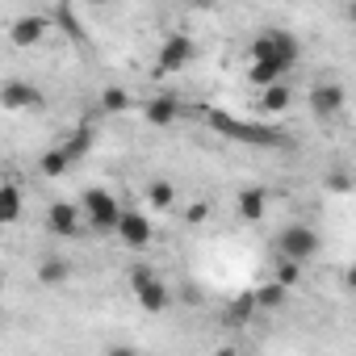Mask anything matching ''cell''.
I'll list each match as a JSON object with an SVG mask.
<instances>
[{"label":"cell","instance_id":"cell-1","mask_svg":"<svg viewBox=\"0 0 356 356\" xmlns=\"http://www.w3.org/2000/svg\"><path fill=\"white\" fill-rule=\"evenodd\" d=\"M206 118H210V126H214L218 134H227V138H239V143H260V147L281 143V134H277L273 126H260V122H239V118H231V113H222V109H206Z\"/></svg>","mask_w":356,"mask_h":356},{"label":"cell","instance_id":"cell-2","mask_svg":"<svg viewBox=\"0 0 356 356\" xmlns=\"http://www.w3.org/2000/svg\"><path fill=\"white\" fill-rule=\"evenodd\" d=\"M80 214H84L88 231L109 235V231L118 227L122 206H118V202H113V193H105V189H84V197H80Z\"/></svg>","mask_w":356,"mask_h":356},{"label":"cell","instance_id":"cell-3","mask_svg":"<svg viewBox=\"0 0 356 356\" xmlns=\"http://www.w3.org/2000/svg\"><path fill=\"white\" fill-rule=\"evenodd\" d=\"M277 252L289 256V260H298V264H310V260L318 256V235H314L310 227H302V222H289V227L277 235Z\"/></svg>","mask_w":356,"mask_h":356},{"label":"cell","instance_id":"cell-4","mask_svg":"<svg viewBox=\"0 0 356 356\" xmlns=\"http://www.w3.org/2000/svg\"><path fill=\"white\" fill-rule=\"evenodd\" d=\"M193 38L189 34H172L163 47H159V59H155V76H176V72H185L193 63Z\"/></svg>","mask_w":356,"mask_h":356},{"label":"cell","instance_id":"cell-5","mask_svg":"<svg viewBox=\"0 0 356 356\" xmlns=\"http://www.w3.org/2000/svg\"><path fill=\"white\" fill-rule=\"evenodd\" d=\"M38 105H42V92L30 80H5V84H0V109L26 113V109H38Z\"/></svg>","mask_w":356,"mask_h":356},{"label":"cell","instance_id":"cell-6","mask_svg":"<svg viewBox=\"0 0 356 356\" xmlns=\"http://www.w3.org/2000/svg\"><path fill=\"white\" fill-rule=\"evenodd\" d=\"M113 231H118V239H122L126 248H147V243L155 239V227H151V218H147V214H138V210H122Z\"/></svg>","mask_w":356,"mask_h":356},{"label":"cell","instance_id":"cell-7","mask_svg":"<svg viewBox=\"0 0 356 356\" xmlns=\"http://www.w3.org/2000/svg\"><path fill=\"white\" fill-rule=\"evenodd\" d=\"M47 231L59 235V239H76V235L84 231V214H80V206H72V202H55V206L47 210Z\"/></svg>","mask_w":356,"mask_h":356},{"label":"cell","instance_id":"cell-8","mask_svg":"<svg viewBox=\"0 0 356 356\" xmlns=\"http://www.w3.org/2000/svg\"><path fill=\"white\" fill-rule=\"evenodd\" d=\"M339 109H343V88H339V84H314V88H310V113H314L318 122L339 118Z\"/></svg>","mask_w":356,"mask_h":356},{"label":"cell","instance_id":"cell-9","mask_svg":"<svg viewBox=\"0 0 356 356\" xmlns=\"http://www.w3.org/2000/svg\"><path fill=\"white\" fill-rule=\"evenodd\" d=\"M9 38H13V47H38V42L47 38V17H38V13L17 17V22L9 26Z\"/></svg>","mask_w":356,"mask_h":356},{"label":"cell","instance_id":"cell-10","mask_svg":"<svg viewBox=\"0 0 356 356\" xmlns=\"http://www.w3.org/2000/svg\"><path fill=\"white\" fill-rule=\"evenodd\" d=\"M235 210H239V218H243V222H260V218H264V210H268V193H264L260 185H248V189H239Z\"/></svg>","mask_w":356,"mask_h":356},{"label":"cell","instance_id":"cell-11","mask_svg":"<svg viewBox=\"0 0 356 356\" xmlns=\"http://www.w3.org/2000/svg\"><path fill=\"white\" fill-rule=\"evenodd\" d=\"M134 298H138V306L147 310V314H159V310H168V285L151 273L138 289H134Z\"/></svg>","mask_w":356,"mask_h":356},{"label":"cell","instance_id":"cell-12","mask_svg":"<svg viewBox=\"0 0 356 356\" xmlns=\"http://www.w3.org/2000/svg\"><path fill=\"white\" fill-rule=\"evenodd\" d=\"M72 281V264L63 260V256H47L42 264H38V285L42 289H59V285H67Z\"/></svg>","mask_w":356,"mask_h":356},{"label":"cell","instance_id":"cell-13","mask_svg":"<svg viewBox=\"0 0 356 356\" xmlns=\"http://www.w3.org/2000/svg\"><path fill=\"white\" fill-rule=\"evenodd\" d=\"M176 118H181V101H176V97H151L147 101V122L151 126H176Z\"/></svg>","mask_w":356,"mask_h":356},{"label":"cell","instance_id":"cell-14","mask_svg":"<svg viewBox=\"0 0 356 356\" xmlns=\"http://www.w3.org/2000/svg\"><path fill=\"white\" fill-rule=\"evenodd\" d=\"M260 109L273 118V113H285L289 109V84L285 80H273V84H264V92H260Z\"/></svg>","mask_w":356,"mask_h":356},{"label":"cell","instance_id":"cell-15","mask_svg":"<svg viewBox=\"0 0 356 356\" xmlns=\"http://www.w3.org/2000/svg\"><path fill=\"white\" fill-rule=\"evenodd\" d=\"M285 298H289V289H285L281 281H264V285L252 293V306H260V310H281Z\"/></svg>","mask_w":356,"mask_h":356},{"label":"cell","instance_id":"cell-16","mask_svg":"<svg viewBox=\"0 0 356 356\" xmlns=\"http://www.w3.org/2000/svg\"><path fill=\"white\" fill-rule=\"evenodd\" d=\"M17 218H22V189L0 185V227H13Z\"/></svg>","mask_w":356,"mask_h":356},{"label":"cell","instance_id":"cell-17","mask_svg":"<svg viewBox=\"0 0 356 356\" xmlns=\"http://www.w3.org/2000/svg\"><path fill=\"white\" fill-rule=\"evenodd\" d=\"M285 72H289V67H285L281 59H256V63H252V84L264 88V84H273V80H285Z\"/></svg>","mask_w":356,"mask_h":356},{"label":"cell","instance_id":"cell-18","mask_svg":"<svg viewBox=\"0 0 356 356\" xmlns=\"http://www.w3.org/2000/svg\"><path fill=\"white\" fill-rule=\"evenodd\" d=\"M59 151H63L72 163H76V159H84V155L92 151V130H88V126H80V130H76V134H72V138H67Z\"/></svg>","mask_w":356,"mask_h":356},{"label":"cell","instance_id":"cell-19","mask_svg":"<svg viewBox=\"0 0 356 356\" xmlns=\"http://www.w3.org/2000/svg\"><path fill=\"white\" fill-rule=\"evenodd\" d=\"M172 202H176L172 181H151V185H147V206H151V210H168Z\"/></svg>","mask_w":356,"mask_h":356},{"label":"cell","instance_id":"cell-20","mask_svg":"<svg viewBox=\"0 0 356 356\" xmlns=\"http://www.w3.org/2000/svg\"><path fill=\"white\" fill-rule=\"evenodd\" d=\"M273 47H277V59H281V63H289V67L298 63V51H302V47H298V38H293V34L273 30Z\"/></svg>","mask_w":356,"mask_h":356},{"label":"cell","instance_id":"cell-21","mask_svg":"<svg viewBox=\"0 0 356 356\" xmlns=\"http://www.w3.org/2000/svg\"><path fill=\"white\" fill-rule=\"evenodd\" d=\"M38 168H42V176H63V172L72 168V159H67L59 147H51V151L42 155V163H38Z\"/></svg>","mask_w":356,"mask_h":356},{"label":"cell","instance_id":"cell-22","mask_svg":"<svg viewBox=\"0 0 356 356\" xmlns=\"http://www.w3.org/2000/svg\"><path fill=\"white\" fill-rule=\"evenodd\" d=\"M273 281H281L285 289H293V285L302 281V264H298V260H289V256H281V260H277V277H273Z\"/></svg>","mask_w":356,"mask_h":356},{"label":"cell","instance_id":"cell-23","mask_svg":"<svg viewBox=\"0 0 356 356\" xmlns=\"http://www.w3.org/2000/svg\"><path fill=\"white\" fill-rule=\"evenodd\" d=\"M101 109H105V113H126V109H130L126 88H105V92H101Z\"/></svg>","mask_w":356,"mask_h":356},{"label":"cell","instance_id":"cell-24","mask_svg":"<svg viewBox=\"0 0 356 356\" xmlns=\"http://www.w3.org/2000/svg\"><path fill=\"white\" fill-rule=\"evenodd\" d=\"M248 55H252V63H256V59H277V47H273V34H260V38H256L252 47H248ZM285 67H289V63H285Z\"/></svg>","mask_w":356,"mask_h":356},{"label":"cell","instance_id":"cell-25","mask_svg":"<svg viewBox=\"0 0 356 356\" xmlns=\"http://www.w3.org/2000/svg\"><path fill=\"white\" fill-rule=\"evenodd\" d=\"M206 218H210V206H206V202H193V206L185 210V222H189V227H202Z\"/></svg>","mask_w":356,"mask_h":356},{"label":"cell","instance_id":"cell-26","mask_svg":"<svg viewBox=\"0 0 356 356\" xmlns=\"http://www.w3.org/2000/svg\"><path fill=\"white\" fill-rule=\"evenodd\" d=\"M327 189H331V193H348V189H352V176H348V172H331V176H327Z\"/></svg>","mask_w":356,"mask_h":356},{"label":"cell","instance_id":"cell-27","mask_svg":"<svg viewBox=\"0 0 356 356\" xmlns=\"http://www.w3.org/2000/svg\"><path fill=\"white\" fill-rule=\"evenodd\" d=\"M88 5H109V0H88Z\"/></svg>","mask_w":356,"mask_h":356},{"label":"cell","instance_id":"cell-28","mask_svg":"<svg viewBox=\"0 0 356 356\" xmlns=\"http://www.w3.org/2000/svg\"><path fill=\"white\" fill-rule=\"evenodd\" d=\"M0 293H5V273H0Z\"/></svg>","mask_w":356,"mask_h":356}]
</instances>
